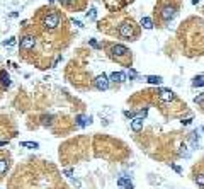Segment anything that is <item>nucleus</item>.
Masks as SVG:
<instances>
[{
    "instance_id": "cd10ccee",
    "label": "nucleus",
    "mask_w": 204,
    "mask_h": 189,
    "mask_svg": "<svg viewBox=\"0 0 204 189\" xmlns=\"http://www.w3.org/2000/svg\"><path fill=\"white\" fill-rule=\"evenodd\" d=\"M191 121H192V119H184L182 125H191Z\"/></svg>"
},
{
    "instance_id": "a878e982",
    "label": "nucleus",
    "mask_w": 204,
    "mask_h": 189,
    "mask_svg": "<svg viewBox=\"0 0 204 189\" xmlns=\"http://www.w3.org/2000/svg\"><path fill=\"white\" fill-rule=\"evenodd\" d=\"M73 24H75L77 27H83V26H82V22H80V21H73Z\"/></svg>"
},
{
    "instance_id": "b1692460",
    "label": "nucleus",
    "mask_w": 204,
    "mask_h": 189,
    "mask_svg": "<svg viewBox=\"0 0 204 189\" xmlns=\"http://www.w3.org/2000/svg\"><path fill=\"white\" fill-rule=\"evenodd\" d=\"M63 174H65L66 177H72V176H73V170H72V169H65V170H63Z\"/></svg>"
},
{
    "instance_id": "ddd939ff",
    "label": "nucleus",
    "mask_w": 204,
    "mask_h": 189,
    "mask_svg": "<svg viewBox=\"0 0 204 189\" xmlns=\"http://www.w3.org/2000/svg\"><path fill=\"white\" fill-rule=\"evenodd\" d=\"M117 186L119 187H126V189H133V182L131 180H126V179H117Z\"/></svg>"
},
{
    "instance_id": "393cba45",
    "label": "nucleus",
    "mask_w": 204,
    "mask_h": 189,
    "mask_svg": "<svg viewBox=\"0 0 204 189\" xmlns=\"http://www.w3.org/2000/svg\"><path fill=\"white\" fill-rule=\"evenodd\" d=\"M4 44H5V46H9V48H10V46H14V44H15V39L12 38V39H9V41H5Z\"/></svg>"
},
{
    "instance_id": "9b49d317",
    "label": "nucleus",
    "mask_w": 204,
    "mask_h": 189,
    "mask_svg": "<svg viewBox=\"0 0 204 189\" xmlns=\"http://www.w3.org/2000/svg\"><path fill=\"white\" fill-rule=\"evenodd\" d=\"M139 27H143V29H153V21L152 17H143L141 19V22H139Z\"/></svg>"
},
{
    "instance_id": "f257e3e1",
    "label": "nucleus",
    "mask_w": 204,
    "mask_h": 189,
    "mask_svg": "<svg viewBox=\"0 0 204 189\" xmlns=\"http://www.w3.org/2000/svg\"><path fill=\"white\" fill-rule=\"evenodd\" d=\"M179 38L184 41L189 55H202L204 53V24L201 19L191 17L180 24Z\"/></svg>"
},
{
    "instance_id": "bb28decb",
    "label": "nucleus",
    "mask_w": 204,
    "mask_h": 189,
    "mask_svg": "<svg viewBox=\"0 0 204 189\" xmlns=\"http://www.w3.org/2000/svg\"><path fill=\"white\" fill-rule=\"evenodd\" d=\"M174 170H175V172H179V174H180V172H182V169L179 167V165H174Z\"/></svg>"
},
{
    "instance_id": "aec40b11",
    "label": "nucleus",
    "mask_w": 204,
    "mask_h": 189,
    "mask_svg": "<svg viewBox=\"0 0 204 189\" xmlns=\"http://www.w3.org/2000/svg\"><path fill=\"white\" fill-rule=\"evenodd\" d=\"M192 85L194 87H202L204 85V78L202 77H196L194 80H192Z\"/></svg>"
},
{
    "instance_id": "c756f323",
    "label": "nucleus",
    "mask_w": 204,
    "mask_h": 189,
    "mask_svg": "<svg viewBox=\"0 0 204 189\" xmlns=\"http://www.w3.org/2000/svg\"><path fill=\"white\" fill-rule=\"evenodd\" d=\"M48 2H55V0H48Z\"/></svg>"
},
{
    "instance_id": "9d476101",
    "label": "nucleus",
    "mask_w": 204,
    "mask_h": 189,
    "mask_svg": "<svg viewBox=\"0 0 204 189\" xmlns=\"http://www.w3.org/2000/svg\"><path fill=\"white\" fill-rule=\"evenodd\" d=\"M141 128H143V118H135L131 121V129L133 131H139Z\"/></svg>"
},
{
    "instance_id": "2eb2a0df",
    "label": "nucleus",
    "mask_w": 204,
    "mask_h": 189,
    "mask_svg": "<svg viewBox=\"0 0 204 189\" xmlns=\"http://www.w3.org/2000/svg\"><path fill=\"white\" fill-rule=\"evenodd\" d=\"M21 146L31 148V150H36V148H39V143H36V142H21Z\"/></svg>"
},
{
    "instance_id": "0eeeda50",
    "label": "nucleus",
    "mask_w": 204,
    "mask_h": 189,
    "mask_svg": "<svg viewBox=\"0 0 204 189\" xmlns=\"http://www.w3.org/2000/svg\"><path fill=\"white\" fill-rule=\"evenodd\" d=\"M158 99L162 102H172V101H175V94L170 89H160L158 90Z\"/></svg>"
},
{
    "instance_id": "20e7f679",
    "label": "nucleus",
    "mask_w": 204,
    "mask_h": 189,
    "mask_svg": "<svg viewBox=\"0 0 204 189\" xmlns=\"http://www.w3.org/2000/svg\"><path fill=\"white\" fill-rule=\"evenodd\" d=\"M102 46L105 48V53H107V56L112 61L122 65V67H128V68L133 65V53H131V50H128L124 44L109 41V43L100 44V48H102Z\"/></svg>"
},
{
    "instance_id": "7ed1b4c3",
    "label": "nucleus",
    "mask_w": 204,
    "mask_h": 189,
    "mask_svg": "<svg viewBox=\"0 0 204 189\" xmlns=\"http://www.w3.org/2000/svg\"><path fill=\"white\" fill-rule=\"evenodd\" d=\"M116 27L111 31V34L117 36V38L124 39V41H136L139 38L141 27L136 24V21L133 17L128 15H117L116 14Z\"/></svg>"
},
{
    "instance_id": "5701e85b",
    "label": "nucleus",
    "mask_w": 204,
    "mask_h": 189,
    "mask_svg": "<svg viewBox=\"0 0 204 189\" xmlns=\"http://www.w3.org/2000/svg\"><path fill=\"white\" fill-rule=\"evenodd\" d=\"M202 101H204V94H201V95H197V97L194 99V102H196V104H201Z\"/></svg>"
},
{
    "instance_id": "1a4fd4ad",
    "label": "nucleus",
    "mask_w": 204,
    "mask_h": 189,
    "mask_svg": "<svg viewBox=\"0 0 204 189\" xmlns=\"http://www.w3.org/2000/svg\"><path fill=\"white\" fill-rule=\"evenodd\" d=\"M124 78H126V75H124L122 72H114V73H111L109 82H112V84H122Z\"/></svg>"
},
{
    "instance_id": "7c9ffc66",
    "label": "nucleus",
    "mask_w": 204,
    "mask_h": 189,
    "mask_svg": "<svg viewBox=\"0 0 204 189\" xmlns=\"http://www.w3.org/2000/svg\"><path fill=\"white\" fill-rule=\"evenodd\" d=\"M202 133H204V128H202Z\"/></svg>"
},
{
    "instance_id": "6ab92c4d",
    "label": "nucleus",
    "mask_w": 204,
    "mask_h": 189,
    "mask_svg": "<svg viewBox=\"0 0 204 189\" xmlns=\"http://www.w3.org/2000/svg\"><path fill=\"white\" fill-rule=\"evenodd\" d=\"M75 2H77V0H60L61 5H65V7H72V9H75Z\"/></svg>"
},
{
    "instance_id": "423d86ee",
    "label": "nucleus",
    "mask_w": 204,
    "mask_h": 189,
    "mask_svg": "<svg viewBox=\"0 0 204 189\" xmlns=\"http://www.w3.org/2000/svg\"><path fill=\"white\" fill-rule=\"evenodd\" d=\"M38 44V39H36V36L32 34H26L21 38V50L22 51H29V50H32V48Z\"/></svg>"
},
{
    "instance_id": "dca6fc26",
    "label": "nucleus",
    "mask_w": 204,
    "mask_h": 189,
    "mask_svg": "<svg viewBox=\"0 0 204 189\" xmlns=\"http://www.w3.org/2000/svg\"><path fill=\"white\" fill-rule=\"evenodd\" d=\"M162 80H163V78L162 77H158V75H150V77H146V82L148 84H153V85H155V84H162Z\"/></svg>"
},
{
    "instance_id": "f3484780",
    "label": "nucleus",
    "mask_w": 204,
    "mask_h": 189,
    "mask_svg": "<svg viewBox=\"0 0 204 189\" xmlns=\"http://www.w3.org/2000/svg\"><path fill=\"white\" fill-rule=\"evenodd\" d=\"M7 169H9V160L2 159V160H0V176H2V174H5V172H7Z\"/></svg>"
},
{
    "instance_id": "a211bd4d",
    "label": "nucleus",
    "mask_w": 204,
    "mask_h": 189,
    "mask_svg": "<svg viewBox=\"0 0 204 189\" xmlns=\"http://www.w3.org/2000/svg\"><path fill=\"white\" fill-rule=\"evenodd\" d=\"M87 123H90V118H85V116H78L77 118V125L78 126H85Z\"/></svg>"
},
{
    "instance_id": "39448f33",
    "label": "nucleus",
    "mask_w": 204,
    "mask_h": 189,
    "mask_svg": "<svg viewBox=\"0 0 204 189\" xmlns=\"http://www.w3.org/2000/svg\"><path fill=\"white\" fill-rule=\"evenodd\" d=\"M43 19H41V24H43V27L46 31H55V29H58L60 27V24H61V14L58 12V10H53V9H49V10H43Z\"/></svg>"
},
{
    "instance_id": "f8f14e48",
    "label": "nucleus",
    "mask_w": 204,
    "mask_h": 189,
    "mask_svg": "<svg viewBox=\"0 0 204 189\" xmlns=\"http://www.w3.org/2000/svg\"><path fill=\"white\" fill-rule=\"evenodd\" d=\"M0 84L4 87H9L10 85V77H9V73L5 72V70H2L0 72Z\"/></svg>"
},
{
    "instance_id": "4468645a",
    "label": "nucleus",
    "mask_w": 204,
    "mask_h": 189,
    "mask_svg": "<svg viewBox=\"0 0 204 189\" xmlns=\"http://www.w3.org/2000/svg\"><path fill=\"white\" fill-rule=\"evenodd\" d=\"M194 182L201 187H204V172H199V174H194Z\"/></svg>"
},
{
    "instance_id": "f03ea898",
    "label": "nucleus",
    "mask_w": 204,
    "mask_h": 189,
    "mask_svg": "<svg viewBox=\"0 0 204 189\" xmlns=\"http://www.w3.org/2000/svg\"><path fill=\"white\" fill-rule=\"evenodd\" d=\"M180 9V0H158L153 7V26L165 27L175 19Z\"/></svg>"
},
{
    "instance_id": "4be33fe9",
    "label": "nucleus",
    "mask_w": 204,
    "mask_h": 189,
    "mask_svg": "<svg viewBox=\"0 0 204 189\" xmlns=\"http://www.w3.org/2000/svg\"><path fill=\"white\" fill-rule=\"evenodd\" d=\"M87 17H89V19H95V9H90V10H89V12H87Z\"/></svg>"
},
{
    "instance_id": "412c9836",
    "label": "nucleus",
    "mask_w": 204,
    "mask_h": 189,
    "mask_svg": "<svg viewBox=\"0 0 204 189\" xmlns=\"http://www.w3.org/2000/svg\"><path fill=\"white\" fill-rule=\"evenodd\" d=\"M124 116H126V118H129V119H135V118H136V114H135V112H131V111H124Z\"/></svg>"
},
{
    "instance_id": "c85d7f7f",
    "label": "nucleus",
    "mask_w": 204,
    "mask_h": 189,
    "mask_svg": "<svg viewBox=\"0 0 204 189\" xmlns=\"http://www.w3.org/2000/svg\"><path fill=\"white\" fill-rule=\"evenodd\" d=\"M7 143H9V142H0V146H5Z\"/></svg>"
},
{
    "instance_id": "6e6552de",
    "label": "nucleus",
    "mask_w": 204,
    "mask_h": 189,
    "mask_svg": "<svg viewBox=\"0 0 204 189\" xmlns=\"http://www.w3.org/2000/svg\"><path fill=\"white\" fill-rule=\"evenodd\" d=\"M95 87L99 90H107L109 89V85H111V82H109V78H107V75L105 73H102V75H99V77L95 78Z\"/></svg>"
}]
</instances>
